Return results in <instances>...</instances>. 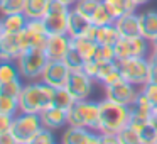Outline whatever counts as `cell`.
<instances>
[{
    "label": "cell",
    "mask_w": 157,
    "mask_h": 144,
    "mask_svg": "<svg viewBox=\"0 0 157 144\" xmlns=\"http://www.w3.org/2000/svg\"><path fill=\"white\" fill-rule=\"evenodd\" d=\"M24 48L19 39V34H10V32H4L0 36V59H12L17 61L19 56L22 54Z\"/></svg>",
    "instance_id": "16"
},
{
    "label": "cell",
    "mask_w": 157,
    "mask_h": 144,
    "mask_svg": "<svg viewBox=\"0 0 157 144\" xmlns=\"http://www.w3.org/2000/svg\"><path fill=\"white\" fill-rule=\"evenodd\" d=\"M98 63L100 66H98V73H96V78H95L96 83H101L113 70L118 68V61H98Z\"/></svg>",
    "instance_id": "37"
},
{
    "label": "cell",
    "mask_w": 157,
    "mask_h": 144,
    "mask_svg": "<svg viewBox=\"0 0 157 144\" xmlns=\"http://www.w3.org/2000/svg\"><path fill=\"white\" fill-rule=\"evenodd\" d=\"M5 2H7V0H0V7H2V5L5 4Z\"/></svg>",
    "instance_id": "51"
},
{
    "label": "cell",
    "mask_w": 157,
    "mask_h": 144,
    "mask_svg": "<svg viewBox=\"0 0 157 144\" xmlns=\"http://www.w3.org/2000/svg\"><path fill=\"white\" fill-rule=\"evenodd\" d=\"M98 124H100V102H93L90 98L76 100L75 105L68 110V126L98 130Z\"/></svg>",
    "instance_id": "3"
},
{
    "label": "cell",
    "mask_w": 157,
    "mask_h": 144,
    "mask_svg": "<svg viewBox=\"0 0 157 144\" xmlns=\"http://www.w3.org/2000/svg\"><path fill=\"white\" fill-rule=\"evenodd\" d=\"M71 42H73V48L85 58V61H90V59L95 58V51H96V46H98L96 41L88 38H75V39L71 38Z\"/></svg>",
    "instance_id": "24"
},
{
    "label": "cell",
    "mask_w": 157,
    "mask_h": 144,
    "mask_svg": "<svg viewBox=\"0 0 157 144\" xmlns=\"http://www.w3.org/2000/svg\"><path fill=\"white\" fill-rule=\"evenodd\" d=\"M101 4V0H76V4L73 5L75 10H78L81 15H85L86 19L91 21L93 14H95L96 7Z\"/></svg>",
    "instance_id": "30"
},
{
    "label": "cell",
    "mask_w": 157,
    "mask_h": 144,
    "mask_svg": "<svg viewBox=\"0 0 157 144\" xmlns=\"http://www.w3.org/2000/svg\"><path fill=\"white\" fill-rule=\"evenodd\" d=\"M103 4L108 9V12L112 14L113 19H118L127 14H133L139 7L133 0H103Z\"/></svg>",
    "instance_id": "20"
},
{
    "label": "cell",
    "mask_w": 157,
    "mask_h": 144,
    "mask_svg": "<svg viewBox=\"0 0 157 144\" xmlns=\"http://www.w3.org/2000/svg\"><path fill=\"white\" fill-rule=\"evenodd\" d=\"M113 22H115V19L112 17V14L108 12V9L105 7V4H103V0H101V4L96 7L95 14H93V17H91V24L96 26V27H100V26L113 24Z\"/></svg>",
    "instance_id": "29"
},
{
    "label": "cell",
    "mask_w": 157,
    "mask_h": 144,
    "mask_svg": "<svg viewBox=\"0 0 157 144\" xmlns=\"http://www.w3.org/2000/svg\"><path fill=\"white\" fill-rule=\"evenodd\" d=\"M54 142H56V137L52 129H48L44 126L37 130V134L34 136V141H32V144H54Z\"/></svg>",
    "instance_id": "38"
},
{
    "label": "cell",
    "mask_w": 157,
    "mask_h": 144,
    "mask_svg": "<svg viewBox=\"0 0 157 144\" xmlns=\"http://www.w3.org/2000/svg\"><path fill=\"white\" fill-rule=\"evenodd\" d=\"M152 124L155 126V129H157V114H154V115H152Z\"/></svg>",
    "instance_id": "48"
},
{
    "label": "cell",
    "mask_w": 157,
    "mask_h": 144,
    "mask_svg": "<svg viewBox=\"0 0 157 144\" xmlns=\"http://www.w3.org/2000/svg\"><path fill=\"white\" fill-rule=\"evenodd\" d=\"M117 137H118V144H142L140 132L135 127L130 126V124L127 127H123V129L117 134Z\"/></svg>",
    "instance_id": "28"
},
{
    "label": "cell",
    "mask_w": 157,
    "mask_h": 144,
    "mask_svg": "<svg viewBox=\"0 0 157 144\" xmlns=\"http://www.w3.org/2000/svg\"><path fill=\"white\" fill-rule=\"evenodd\" d=\"M150 41H147L144 36L135 38H120L115 44V56L117 61H122L127 58H139V56H149Z\"/></svg>",
    "instance_id": "8"
},
{
    "label": "cell",
    "mask_w": 157,
    "mask_h": 144,
    "mask_svg": "<svg viewBox=\"0 0 157 144\" xmlns=\"http://www.w3.org/2000/svg\"><path fill=\"white\" fill-rule=\"evenodd\" d=\"M69 75H71V70L68 68V65L63 59H49L41 75V82L48 83L49 86L56 90L64 88L68 85Z\"/></svg>",
    "instance_id": "10"
},
{
    "label": "cell",
    "mask_w": 157,
    "mask_h": 144,
    "mask_svg": "<svg viewBox=\"0 0 157 144\" xmlns=\"http://www.w3.org/2000/svg\"><path fill=\"white\" fill-rule=\"evenodd\" d=\"M149 82L157 83V63H150V78Z\"/></svg>",
    "instance_id": "44"
},
{
    "label": "cell",
    "mask_w": 157,
    "mask_h": 144,
    "mask_svg": "<svg viewBox=\"0 0 157 144\" xmlns=\"http://www.w3.org/2000/svg\"><path fill=\"white\" fill-rule=\"evenodd\" d=\"M48 36L49 32H48V27H46L44 19H29L25 29L19 32V39L22 42L24 51L32 48H44Z\"/></svg>",
    "instance_id": "7"
},
{
    "label": "cell",
    "mask_w": 157,
    "mask_h": 144,
    "mask_svg": "<svg viewBox=\"0 0 157 144\" xmlns=\"http://www.w3.org/2000/svg\"><path fill=\"white\" fill-rule=\"evenodd\" d=\"M42 120V126L48 127V129H61V127L68 126V112L63 109H58V107H49L44 112L39 114Z\"/></svg>",
    "instance_id": "18"
},
{
    "label": "cell",
    "mask_w": 157,
    "mask_h": 144,
    "mask_svg": "<svg viewBox=\"0 0 157 144\" xmlns=\"http://www.w3.org/2000/svg\"><path fill=\"white\" fill-rule=\"evenodd\" d=\"M98 66H100V63L96 61V59H90V61L85 63V66H83V71L95 80V78H96V73H98Z\"/></svg>",
    "instance_id": "40"
},
{
    "label": "cell",
    "mask_w": 157,
    "mask_h": 144,
    "mask_svg": "<svg viewBox=\"0 0 157 144\" xmlns=\"http://www.w3.org/2000/svg\"><path fill=\"white\" fill-rule=\"evenodd\" d=\"M139 92L140 88L137 85L127 82V80H120L113 85L105 86V98L113 100V102L122 103V105H127V107H132Z\"/></svg>",
    "instance_id": "11"
},
{
    "label": "cell",
    "mask_w": 157,
    "mask_h": 144,
    "mask_svg": "<svg viewBox=\"0 0 157 144\" xmlns=\"http://www.w3.org/2000/svg\"><path fill=\"white\" fill-rule=\"evenodd\" d=\"M120 80H123V75H122V71H120V66H118V68H115L105 80H103L101 85H103V86H108V85H113V83L120 82Z\"/></svg>",
    "instance_id": "39"
},
{
    "label": "cell",
    "mask_w": 157,
    "mask_h": 144,
    "mask_svg": "<svg viewBox=\"0 0 157 144\" xmlns=\"http://www.w3.org/2000/svg\"><path fill=\"white\" fill-rule=\"evenodd\" d=\"M58 2H61V4H64V5H69V7H73V5L76 4V0H58Z\"/></svg>",
    "instance_id": "46"
},
{
    "label": "cell",
    "mask_w": 157,
    "mask_h": 144,
    "mask_svg": "<svg viewBox=\"0 0 157 144\" xmlns=\"http://www.w3.org/2000/svg\"><path fill=\"white\" fill-rule=\"evenodd\" d=\"M0 112L5 114V115L15 117L19 112H21V109H19V100L12 98V97L0 95Z\"/></svg>",
    "instance_id": "31"
},
{
    "label": "cell",
    "mask_w": 157,
    "mask_h": 144,
    "mask_svg": "<svg viewBox=\"0 0 157 144\" xmlns=\"http://www.w3.org/2000/svg\"><path fill=\"white\" fill-rule=\"evenodd\" d=\"M52 0H27L24 14L27 19H44L51 7Z\"/></svg>",
    "instance_id": "22"
},
{
    "label": "cell",
    "mask_w": 157,
    "mask_h": 144,
    "mask_svg": "<svg viewBox=\"0 0 157 144\" xmlns=\"http://www.w3.org/2000/svg\"><path fill=\"white\" fill-rule=\"evenodd\" d=\"M71 7L64 5L58 0H52L51 7L44 17L46 27L49 34H68V19Z\"/></svg>",
    "instance_id": "9"
},
{
    "label": "cell",
    "mask_w": 157,
    "mask_h": 144,
    "mask_svg": "<svg viewBox=\"0 0 157 144\" xmlns=\"http://www.w3.org/2000/svg\"><path fill=\"white\" fill-rule=\"evenodd\" d=\"M113 24H115L120 38H135V36H140V24H139V14L137 12L115 19Z\"/></svg>",
    "instance_id": "17"
},
{
    "label": "cell",
    "mask_w": 157,
    "mask_h": 144,
    "mask_svg": "<svg viewBox=\"0 0 157 144\" xmlns=\"http://www.w3.org/2000/svg\"><path fill=\"white\" fill-rule=\"evenodd\" d=\"M139 132H140V137H142V144H157V129L152 124V120L147 122Z\"/></svg>",
    "instance_id": "36"
},
{
    "label": "cell",
    "mask_w": 157,
    "mask_h": 144,
    "mask_svg": "<svg viewBox=\"0 0 157 144\" xmlns=\"http://www.w3.org/2000/svg\"><path fill=\"white\" fill-rule=\"evenodd\" d=\"M22 88H24V85H22L21 78L10 80V82H0V95H4V97H12V98L19 100Z\"/></svg>",
    "instance_id": "27"
},
{
    "label": "cell",
    "mask_w": 157,
    "mask_h": 144,
    "mask_svg": "<svg viewBox=\"0 0 157 144\" xmlns=\"http://www.w3.org/2000/svg\"><path fill=\"white\" fill-rule=\"evenodd\" d=\"M150 44H154V46H157V38H155V39H154V41H152V42H150Z\"/></svg>",
    "instance_id": "50"
},
{
    "label": "cell",
    "mask_w": 157,
    "mask_h": 144,
    "mask_svg": "<svg viewBox=\"0 0 157 144\" xmlns=\"http://www.w3.org/2000/svg\"><path fill=\"white\" fill-rule=\"evenodd\" d=\"M75 102H76V98L71 95V92L64 86V88H58V90H56L52 107H58V109H63V110L68 112V110L75 105Z\"/></svg>",
    "instance_id": "26"
},
{
    "label": "cell",
    "mask_w": 157,
    "mask_h": 144,
    "mask_svg": "<svg viewBox=\"0 0 157 144\" xmlns=\"http://www.w3.org/2000/svg\"><path fill=\"white\" fill-rule=\"evenodd\" d=\"M4 34V22H2V19H0V36Z\"/></svg>",
    "instance_id": "49"
},
{
    "label": "cell",
    "mask_w": 157,
    "mask_h": 144,
    "mask_svg": "<svg viewBox=\"0 0 157 144\" xmlns=\"http://www.w3.org/2000/svg\"><path fill=\"white\" fill-rule=\"evenodd\" d=\"M118 66L123 75V80L137 85L139 88L145 85L150 78V61L147 56L122 59V61H118Z\"/></svg>",
    "instance_id": "6"
},
{
    "label": "cell",
    "mask_w": 157,
    "mask_h": 144,
    "mask_svg": "<svg viewBox=\"0 0 157 144\" xmlns=\"http://www.w3.org/2000/svg\"><path fill=\"white\" fill-rule=\"evenodd\" d=\"M63 144H101V134L86 127L68 126L61 136Z\"/></svg>",
    "instance_id": "14"
},
{
    "label": "cell",
    "mask_w": 157,
    "mask_h": 144,
    "mask_svg": "<svg viewBox=\"0 0 157 144\" xmlns=\"http://www.w3.org/2000/svg\"><path fill=\"white\" fill-rule=\"evenodd\" d=\"M118 39H120V34H118V31H117L115 24H106V26H100V27H96L95 41L98 42V44L115 46Z\"/></svg>",
    "instance_id": "23"
},
{
    "label": "cell",
    "mask_w": 157,
    "mask_h": 144,
    "mask_svg": "<svg viewBox=\"0 0 157 144\" xmlns=\"http://www.w3.org/2000/svg\"><path fill=\"white\" fill-rule=\"evenodd\" d=\"M0 144H17L15 137L12 136V132H4L0 134Z\"/></svg>",
    "instance_id": "43"
},
{
    "label": "cell",
    "mask_w": 157,
    "mask_h": 144,
    "mask_svg": "<svg viewBox=\"0 0 157 144\" xmlns=\"http://www.w3.org/2000/svg\"><path fill=\"white\" fill-rule=\"evenodd\" d=\"M12 120H14V117L5 115V114L0 112V134H4V132H10Z\"/></svg>",
    "instance_id": "41"
},
{
    "label": "cell",
    "mask_w": 157,
    "mask_h": 144,
    "mask_svg": "<svg viewBox=\"0 0 157 144\" xmlns=\"http://www.w3.org/2000/svg\"><path fill=\"white\" fill-rule=\"evenodd\" d=\"M95 83H96L95 80L90 75H86L83 70H76V71H71V75H69L66 88L71 92V95L76 100H85L91 95Z\"/></svg>",
    "instance_id": "13"
},
{
    "label": "cell",
    "mask_w": 157,
    "mask_h": 144,
    "mask_svg": "<svg viewBox=\"0 0 157 144\" xmlns=\"http://www.w3.org/2000/svg\"><path fill=\"white\" fill-rule=\"evenodd\" d=\"M71 48L73 42L68 34H49L44 44V51L49 59H64Z\"/></svg>",
    "instance_id": "15"
},
{
    "label": "cell",
    "mask_w": 157,
    "mask_h": 144,
    "mask_svg": "<svg viewBox=\"0 0 157 144\" xmlns=\"http://www.w3.org/2000/svg\"><path fill=\"white\" fill-rule=\"evenodd\" d=\"M147 58H149L150 63H157V46L152 44V49L149 51V56H147Z\"/></svg>",
    "instance_id": "45"
},
{
    "label": "cell",
    "mask_w": 157,
    "mask_h": 144,
    "mask_svg": "<svg viewBox=\"0 0 157 144\" xmlns=\"http://www.w3.org/2000/svg\"><path fill=\"white\" fill-rule=\"evenodd\" d=\"M140 92L145 95L149 107L152 109L154 114H157V83L154 82H147L144 86H140Z\"/></svg>",
    "instance_id": "32"
},
{
    "label": "cell",
    "mask_w": 157,
    "mask_h": 144,
    "mask_svg": "<svg viewBox=\"0 0 157 144\" xmlns=\"http://www.w3.org/2000/svg\"><path fill=\"white\" fill-rule=\"evenodd\" d=\"M22 78L19 71L17 61L12 59H0V82H10V80Z\"/></svg>",
    "instance_id": "25"
},
{
    "label": "cell",
    "mask_w": 157,
    "mask_h": 144,
    "mask_svg": "<svg viewBox=\"0 0 157 144\" xmlns=\"http://www.w3.org/2000/svg\"><path fill=\"white\" fill-rule=\"evenodd\" d=\"M140 36L152 42L157 38V10H145L139 14Z\"/></svg>",
    "instance_id": "19"
},
{
    "label": "cell",
    "mask_w": 157,
    "mask_h": 144,
    "mask_svg": "<svg viewBox=\"0 0 157 144\" xmlns=\"http://www.w3.org/2000/svg\"><path fill=\"white\" fill-rule=\"evenodd\" d=\"M137 5H144V4H147V2H150V0H133Z\"/></svg>",
    "instance_id": "47"
},
{
    "label": "cell",
    "mask_w": 157,
    "mask_h": 144,
    "mask_svg": "<svg viewBox=\"0 0 157 144\" xmlns=\"http://www.w3.org/2000/svg\"><path fill=\"white\" fill-rule=\"evenodd\" d=\"M130 124V107L103 98L100 102V134H118Z\"/></svg>",
    "instance_id": "2"
},
{
    "label": "cell",
    "mask_w": 157,
    "mask_h": 144,
    "mask_svg": "<svg viewBox=\"0 0 157 144\" xmlns=\"http://www.w3.org/2000/svg\"><path fill=\"white\" fill-rule=\"evenodd\" d=\"M25 5H27V0H7L2 7L0 12L4 15L7 14H22L25 10Z\"/></svg>",
    "instance_id": "35"
},
{
    "label": "cell",
    "mask_w": 157,
    "mask_h": 144,
    "mask_svg": "<svg viewBox=\"0 0 157 144\" xmlns=\"http://www.w3.org/2000/svg\"><path fill=\"white\" fill-rule=\"evenodd\" d=\"M63 61L68 65V68L71 70V71H76V70H83V66H85V58H83L81 54H79L78 51H76L75 48L69 49V53L64 56V59Z\"/></svg>",
    "instance_id": "33"
},
{
    "label": "cell",
    "mask_w": 157,
    "mask_h": 144,
    "mask_svg": "<svg viewBox=\"0 0 157 144\" xmlns=\"http://www.w3.org/2000/svg\"><path fill=\"white\" fill-rule=\"evenodd\" d=\"M54 93H56V88L49 86L48 83L41 82V80L29 82L24 85L22 93L19 97V109H21V112L41 114L46 109L52 107Z\"/></svg>",
    "instance_id": "1"
},
{
    "label": "cell",
    "mask_w": 157,
    "mask_h": 144,
    "mask_svg": "<svg viewBox=\"0 0 157 144\" xmlns=\"http://www.w3.org/2000/svg\"><path fill=\"white\" fill-rule=\"evenodd\" d=\"M101 144H118L117 134H101Z\"/></svg>",
    "instance_id": "42"
},
{
    "label": "cell",
    "mask_w": 157,
    "mask_h": 144,
    "mask_svg": "<svg viewBox=\"0 0 157 144\" xmlns=\"http://www.w3.org/2000/svg\"><path fill=\"white\" fill-rule=\"evenodd\" d=\"M48 61H49V58L46 54L44 48H32V49L22 51V54L17 59L21 76L24 80H27V82L41 80V75L44 71Z\"/></svg>",
    "instance_id": "4"
},
{
    "label": "cell",
    "mask_w": 157,
    "mask_h": 144,
    "mask_svg": "<svg viewBox=\"0 0 157 144\" xmlns=\"http://www.w3.org/2000/svg\"><path fill=\"white\" fill-rule=\"evenodd\" d=\"M2 22H4V32L19 34L21 31L25 29L29 19H27V15H25L24 12H22V14H7V15H4Z\"/></svg>",
    "instance_id": "21"
},
{
    "label": "cell",
    "mask_w": 157,
    "mask_h": 144,
    "mask_svg": "<svg viewBox=\"0 0 157 144\" xmlns=\"http://www.w3.org/2000/svg\"><path fill=\"white\" fill-rule=\"evenodd\" d=\"M42 127V120L39 114H29V112H19L12 120L10 132L15 137L17 144H32L34 136Z\"/></svg>",
    "instance_id": "5"
},
{
    "label": "cell",
    "mask_w": 157,
    "mask_h": 144,
    "mask_svg": "<svg viewBox=\"0 0 157 144\" xmlns=\"http://www.w3.org/2000/svg\"><path fill=\"white\" fill-rule=\"evenodd\" d=\"M96 61H117L115 56V46L110 44H98L95 51V58Z\"/></svg>",
    "instance_id": "34"
},
{
    "label": "cell",
    "mask_w": 157,
    "mask_h": 144,
    "mask_svg": "<svg viewBox=\"0 0 157 144\" xmlns=\"http://www.w3.org/2000/svg\"><path fill=\"white\" fill-rule=\"evenodd\" d=\"M96 34V26L91 24L90 19H86L85 15H81L78 10L71 7L69 10V19H68V36L69 38H88L95 41Z\"/></svg>",
    "instance_id": "12"
}]
</instances>
